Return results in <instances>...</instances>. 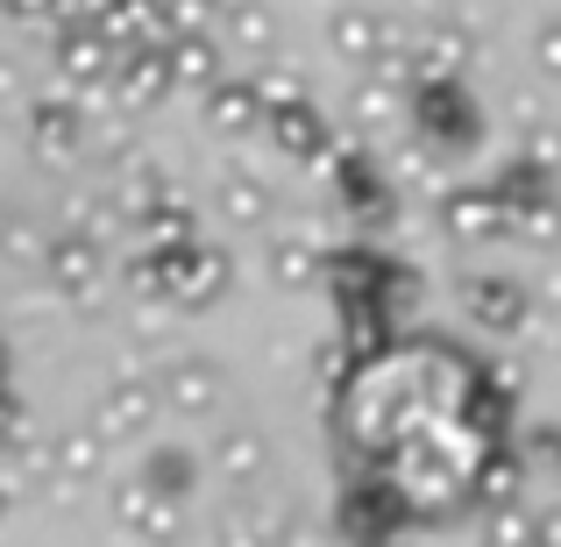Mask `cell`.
<instances>
[{"label": "cell", "instance_id": "cell-15", "mask_svg": "<svg viewBox=\"0 0 561 547\" xmlns=\"http://www.w3.org/2000/svg\"><path fill=\"white\" fill-rule=\"evenodd\" d=\"M483 547H534V526H526L519 512H497V520H491V540H483Z\"/></svg>", "mask_w": 561, "mask_h": 547}, {"label": "cell", "instance_id": "cell-1", "mask_svg": "<svg viewBox=\"0 0 561 547\" xmlns=\"http://www.w3.org/2000/svg\"><path fill=\"white\" fill-rule=\"evenodd\" d=\"M412 114H420V128H426L434 143H455V150H462V143H477V107L455 93L448 71H426V79H420V93H412Z\"/></svg>", "mask_w": 561, "mask_h": 547}, {"label": "cell", "instance_id": "cell-16", "mask_svg": "<svg viewBox=\"0 0 561 547\" xmlns=\"http://www.w3.org/2000/svg\"><path fill=\"white\" fill-rule=\"evenodd\" d=\"M234 36H242V43H263V36H271V22H263L256 8H234Z\"/></svg>", "mask_w": 561, "mask_h": 547}, {"label": "cell", "instance_id": "cell-14", "mask_svg": "<svg viewBox=\"0 0 561 547\" xmlns=\"http://www.w3.org/2000/svg\"><path fill=\"white\" fill-rule=\"evenodd\" d=\"M228 206H234L242 220H263V214H271V200H263L256 179H234V185H228Z\"/></svg>", "mask_w": 561, "mask_h": 547}, {"label": "cell", "instance_id": "cell-3", "mask_svg": "<svg viewBox=\"0 0 561 547\" xmlns=\"http://www.w3.org/2000/svg\"><path fill=\"white\" fill-rule=\"evenodd\" d=\"M263 86H214L206 93V114H214V128H228V136H242L249 122H263Z\"/></svg>", "mask_w": 561, "mask_h": 547}, {"label": "cell", "instance_id": "cell-9", "mask_svg": "<svg viewBox=\"0 0 561 547\" xmlns=\"http://www.w3.org/2000/svg\"><path fill=\"white\" fill-rule=\"evenodd\" d=\"M142 420H150V391H142L136 377H122V384L107 391V420H100V426H114V434H136Z\"/></svg>", "mask_w": 561, "mask_h": 547}, {"label": "cell", "instance_id": "cell-10", "mask_svg": "<svg viewBox=\"0 0 561 547\" xmlns=\"http://www.w3.org/2000/svg\"><path fill=\"white\" fill-rule=\"evenodd\" d=\"M171 71L192 79V86H206V79H214V43H206V36H179V43H171Z\"/></svg>", "mask_w": 561, "mask_h": 547}, {"label": "cell", "instance_id": "cell-17", "mask_svg": "<svg viewBox=\"0 0 561 547\" xmlns=\"http://www.w3.org/2000/svg\"><path fill=\"white\" fill-rule=\"evenodd\" d=\"M526 455H534V463H561V434H534V441H526Z\"/></svg>", "mask_w": 561, "mask_h": 547}, {"label": "cell", "instance_id": "cell-7", "mask_svg": "<svg viewBox=\"0 0 561 547\" xmlns=\"http://www.w3.org/2000/svg\"><path fill=\"white\" fill-rule=\"evenodd\" d=\"M93 271H100V257H93V242H85V235H65V242L50 249V277H65L71 292L93 285Z\"/></svg>", "mask_w": 561, "mask_h": 547}, {"label": "cell", "instance_id": "cell-12", "mask_svg": "<svg viewBox=\"0 0 561 547\" xmlns=\"http://www.w3.org/2000/svg\"><path fill=\"white\" fill-rule=\"evenodd\" d=\"M150 483H157V491H171V498L192 491V455H179V448H157V455H150Z\"/></svg>", "mask_w": 561, "mask_h": 547}, {"label": "cell", "instance_id": "cell-6", "mask_svg": "<svg viewBox=\"0 0 561 547\" xmlns=\"http://www.w3.org/2000/svg\"><path fill=\"white\" fill-rule=\"evenodd\" d=\"M171 79H179V71H171V50H164V57H150V50H142V57H128V71H122L114 86H122L128 100H157Z\"/></svg>", "mask_w": 561, "mask_h": 547}, {"label": "cell", "instance_id": "cell-4", "mask_svg": "<svg viewBox=\"0 0 561 547\" xmlns=\"http://www.w3.org/2000/svg\"><path fill=\"white\" fill-rule=\"evenodd\" d=\"M271 136H277V150H291V157H328L334 150L320 114H306L299 100H291V114H271Z\"/></svg>", "mask_w": 561, "mask_h": 547}, {"label": "cell", "instance_id": "cell-19", "mask_svg": "<svg viewBox=\"0 0 561 547\" xmlns=\"http://www.w3.org/2000/svg\"><path fill=\"white\" fill-rule=\"evenodd\" d=\"M534 547H561V512H548V520L534 526Z\"/></svg>", "mask_w": 561, "mask_h": 547}, {"label": "cell", "instance_id": "cell-5", "mask_svg": "<svg viewBox=\"0 0 561 547\" xmlns=\"http://www.w3.org/2000/svg\"><path fill=\"white\" fill-rule=\"evenodd\" d=\"M469 314H477L483 328H519L526 292L519 285H497V277H477V285H469Z\"/></svg>", "mask_w": 561, "mask_h": 547}, {"label": "cell", "instance_id": "cell-8", "mask_svg": "<svg viewBox=\"0 0 561 547\" xmlns=\"http://www.w3.org/2000/svg\"><path fill=\"white\" fill-rule=\"evenodd\" d=\"M36 150L43 157H71L79 150V107H36Z\"/></svg>", "mask_w": 561, "mask_h": 547}, {"label": "cell", "instance_id": "cell-13", "mask_svg": "<svg viewBox=\"0 0 561 547\" xmlns=\"http://www.w3.org/2000/svg\"><path fill=\"white\" fill-rule=\"evenodd\" d=\"M377 14H348V22H334V43H348V50H377Z\"/></svg>", "mask_w": 561, "mask_h": 547}, {"label": "cell", "instance_id": "cell-18", "mask_svg": "<svg viewBox=\"0 0 561 547\" xmlns=\"http://www.w3.org/2000/svg\"><path fill=\"white\" fill-rule=\"evenodd\" d=\"M540 65L561 71V22H554V29H540Z\"/></svg>", "mask_w": 561, "mask_h": 547}, {"label": "cell", "instance_id": "cell-11", "mask_svg": "<svg viewBox=\"0 0 561 547\" xmlns=\"http://www.w3.org/2000/svg\"><path fill=\"white\" fill-rule=\"evenodd\" d=\"M469 491H477L483 505H497V512H505V498L519 491V463H505V455H491V463H483V477L469 483Z\"/></svg>", "mask_w": 561, "mask_h": 547}, {"label": "cell", "instance_id": "cell-2", "mask_svg": "<svg viewBox=\"0 0 561 547\" xmlns=\"http://www.w3.org/2000/svg\"><path fill=\"white\" fill-rule=\"evenodd\" d=\"M214 363L206 356H171V369H164V391H171V406H185V412H206L214 406Z\"/></svg>", "mask_w": 561, "mask_h": 547}]
</instances>
